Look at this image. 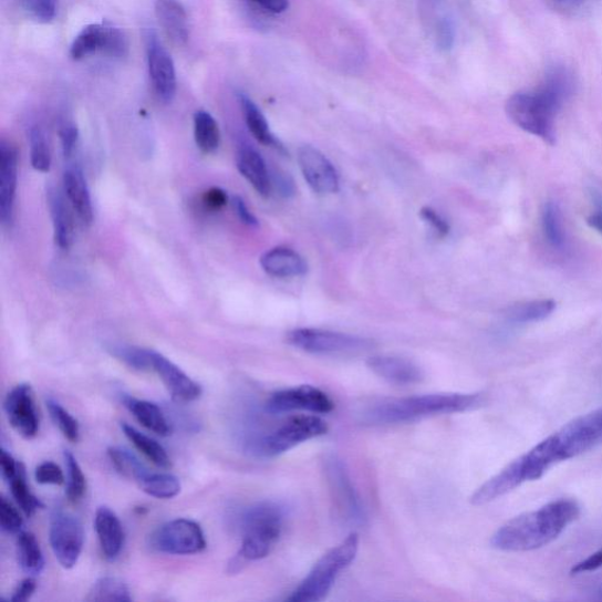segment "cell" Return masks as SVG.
<instances>
[{
    "label": "cell",
    "mask_w": 602,
    "mask_h": 602,
    "mask_svg": "<svg viewBox=\"0 0 602 602\" xmlns=\"http://www.w3.org/2000/svg\"><path fill=\"white\" fill-rule=\"evenodd\" d=\"M284 519V508L276 502H259L245 510L240 517L241 548L230 571L237 573L245 562L267 558L281 536Z\"/></svg>",
    "instance_id": "4"
},
{
    "label": "cell",
    "mask_w": 602,
    "mask_h": 602,
    "mask_svg": "<svg viewBox=\"0 0 602 602\" xmlns=\"http://www.w3.org/2000/svg\"><path fill=\"white\" fill-rule=\"evenodd\" d=\"M452 42H454V33H452L449 24L445 22L439 27L438 44L442 49L447 50L450 48Z\"/></svg>",
    "instance_id": "55"
},
{
    "label": "cell",
    "mask_w": 602,
    "mask_h": 602,
    "mask_svg": "<svg viewBox=\"0 0 602 602\" xmlns=\"http://www.w3.org/2000/svg\"><path fill=\"white\" fill-rule=\"evenodd\" d=\"M108 352L131 369L139 371L150 370V352L153 350L128 345H111Z\"/></svg>",
    "instance_id": "41"
},
{
    "label": "cell",
    "mask_w": 602,
    "mask_h": 602,
    "mask_svg": "<svg viewBox=\"0 0 602 602\" xmlns=\"http://www.w3.org/2000/svg\"><path fill=\"white\" fill-rule=\"evenodd\" d=\"M251 2L272 13H282L289 9V0H251Z\"/></svg>",
    "instance_id": "54"
},
{
    "label": "cell",
    "mask_w": 602,
    "mask_h": 602,
    "mask_svg": "<svg viewBox=\"0 0 602 602\" xmlns=\"http://www.w3.org/2000/svg\"><path fill=\"white\" fill-rule=\"evenodd\" d=\"M288 342L312 354H355L373 347L370 339L318 329H298L288 334Z\"/></svg>",
    "instance_id": "9"
},
{
    "label": "cell",
    "mask_w": 602,
    "mask_h": 602,
    "mask_svg": "<svg viewBox=\"0 0 602 602\" xmlns=\"http://www.w3.org/2000/svg\"><path fill=\"white\" fill-rule=\"evenodd\" d=\"M556 307V301L552 299L527 301V303L508 309L506 316L516 324L538 323L549 318L554 312Z\"/></svg>",
    "instance_id": "32"
},
{
    "label": "cell",
    "mask_w": 602,
    "mask_h": 602,
    "mask_svg": "<svg viewBox=\"0 0 602 602\" xmlns=\"http://www.w3.org/2000/svg\"><path fill=\"white\" fill-rule=\"evenodd\" d=\"M598 595L602 600V585L598 590Z\"/></svg>",
    "instance_id": "57"
},
{
    "label": "cell",
    "mask_w": 602,
    "mask_h": 602,
    "mask_svg": "<svg viewBox=\"0 0 602 602\" xmlns=\"http://www.w3.org/2000/svg\"><path fill=\"white\" fill-rule=\"evenodd\" d=\"M150 370L155 371L173 398L181 403H191L200 398L201 387L181 369L163 354L150 352Z\"/></svg>",
    "instance_id": "16"
},
{
    "label": "cell",
    "mask_w": 602,
    "mask_h": 602,
    "mask_svg": "<svg viewBox=\"0 0 602 602\" xmlns=\"http://www.w3.org/2000/svg\"><path fill=\"white\" fill-rule=\"evenodd\" d=\"M34 477L38 484L42 485H63L65 477L62 468L52 463L45 461L35 468Z\"/></svg>",
    "instance_id": "44"
},
{
    "label": "cell",
    "mask_w": 602,
    "mask_h": 602,
    "mask_svg": "<svg viewBox=\"0 0 602 602\" xmlns=\"http://www.w3.org/2000/svg\"><path fill=\"white\" fill-rule=\"evenodd\" d=\"M591 195L595 205V211L589 216L588 225L591 229L602 235V196L595 190H592Z\"/></svg>",
    "instance_id": "50"
},
{
    "label": "cell",
    "mask_w": 602,
    "mask_h": 602,
    "mask_svg": "<svg viewBox=\"0 0 602 602\" xmlns=\"http://www.w3.org/2000/svg\"><path fill=\"white\" fill-rule=\"evenodd\" d=\"M277 186L282 196L294 195V183L287 174H278Z\"/></svg>",
    "instance_id": "56"
},
{
    "label": "cell",
    "mask_w": 602,
    "mask_h": 602,
    "mask_svg": "<svg viewBox=\"0 0 602 602\" xmlns=\"http://www.w3.org/2000/svg\"><path fill=\"white\" fill-rule=\"evenodd\" d=\"M360 550V536L351 533L344 541L320 558L309 575L289 596L291 602H318L331 592L339 574L354 561Z\"/></svg>",
    "instance_id": "5"
},
{
    "label": "cell",
    "mask_w": 602,
    "mask_h": 602,
    "mask_svg": "<svg viewBox=\"0 0 602 602\" xmlns=\"http://www.w3.org/2000/svg\"><path fill=\"white\" fill-rule=\"evenodd\" d=\"M107 456L117 473L127 479L138 482L149 473L145 465L127 449L111 447Z\"/></svg>",
    "instance_id": "35"
},
{
    "label": "cell",
    "mask_w": 602,
    "mask_h": 602,
    "mask_svg": "<svg viewBox=\"0 0 602 602\" xmlns=\"http://www.w3.org/2000/svg\"><path fill=\"white\" fill-rule=\"evenodd\" d=\"M37 589V582L33 578L24 579L17 587L11 598L12 602H25L31 599Z\"/></svg>",
    "instance_id": "49"
},
{
    "label": "cell",
    "mask_w": 602,
    "mask_h": 602,
    "mask_svg": "<svg viewBox=\"0 0 602 602\" xmlns=\"http://www.w3.org/2000/svg\"><path fill=\"white\" fill-rule=\"evenodd\" d=\"M122 430L132 445L150 463L159 468H172V459H169L167 452L158 442L145 436L144 433L125 423L122 424Z\"/></svg>",
    "instance_id": "30"
},
{
    "label": "cell",
    "mask_w": 602,
    "mask_h": 602,
    "mask_svg": "<svg viewBox=\"0 0 602 602\" xmlns=\"http://www.w3.org/2000/svg\"><path fill=\"white\" fill-rule=\"evenodd\" d=\"M561 461H567L602 444V407L578 417L553 433Z\"/></svg>",
    "instance_id": "10"
},
{
    "label": "cell",
    "mask_w": 602,
    "mask_h": 602,
    "mask_svg": "<svg viewBox=\"0 0 602 602\" xmlns=\"http://www.w3.org/2000/svg\"><path fill=\"white\" fill-rule=\"evenodd\" d=\"M195 141L205 155L216 153L220 145V129L211 113L199 110L194 118Z\"/></svg>",
    "instance_id": "31"
},
{
    "label": "cell",
    "mask_w": 602,
    "mask_h": 602,
    "mask_svg": "<svg viewBox=\"0 0 602 602\" xmlns=\"http://www.w3.org/2000/svg\"><path fill=\"white\" fill-rule=\"evenodd\" d=\"M148 546L162 554L191 556L206 549V540L199 523L181 518L159 526L149 536Z\"/></svg>",
    "instance_id": "7"
},
{
    "label": "cell",
    "mask_w": 602,
    "mask_h": 602,
    "mask_svg": "<svg viewBox=\"0 0 602 602\" xmlns=\"http://www.w3.org/2000/svg\"><path fill=\"white\" fill-rule=\"evenodd\" d=\"M298 163L307 183L315 194L332 195L339 191V177L332 163L312 146L298 150Z\"/></svg>",
    "instance_id": "14"
},
{
    "label": "cell",
    "mask_w": 602,
    "mask_h": 602,
    "mask_svg": "<svg viewBox=\"0 0 602 602\" xmlns=\"http://www.w3.org/2000/svg\"><path fill=\"white\" fill-rule=\"evenodd\" d=\"M60 136L65 157H71L79 143V128L73 123H65L61 126Z\"/></svg>",
    "instance_id": "46"
},
{
    "label": "cell",
    "mask_w": 602,
    "mask_h": 602,
    "mask_svg": "<svg viewBox=\"0 0 602 602\" xmlns=\"http://www.w3.org/2000/svg\"><path fill=\"white\" fill-rule=\"evenodd\" d=\"M239 103L251 135L262 145L284 149V146L272 134L266 116L257 104L243 93L239 94Z\"/></svg>",
    "instance_id": "28"
},
{
    "label": "cell",
    "mask_w": 602,
    "mask_h": 602,
    "mask_svg": "<svg viewBox=\"0 0 602 602\" xmlns=\"http://www.w3.org/2000/svg\"><path fill=\"white\" fill-rule=\"evenodd\" d=\"M423 220L429 225V228L435 232L439 238H444L449 232L448 222L430 207H424L421 211Z\"/></svg>",
    "instance_id": "45"
},
{
    "label": "cell",
    "mask_w": 602,
    "mask_h": 602,
    "mask_svg": "<svg viewBox=\"0 0 602 602\" xmlns=\"http://www.w3.org/2000/svg\"><path fill=\"white\" fill-rule=\"evenodd\" d=\"M267 408L271 413L308 411L314 414H325L333 411L334 403L324 391L303 385L273 393L268 401Z\"/></svg>",
    "instance_id": "13"
},
{
    "label": "cell",
    "mask_w": 602,
    "mask_h": 602,
    "mask_svg": "<svg viewBox=\"0 0 602 602\" xmlns=\"http://www.w3.org/2000/svg\"><path fill=\"white\" fill-rule=\"evenodd\" d=\"M367 366L392 384L412 385L424 380L423 371L417 364L397 355H373L367 361Z\"/></svg>",
    "instance_id": "20"
},
{
    "label": "cell",
    "mask_w": 602,
    "mask_h": 602,
    "mask_svg": "<svg viewBox=\"0 0 602 602\" xmlns=\"http://www.w3.org/2000/svg\"><path fill=\"white\" fill-rule=\"evenodd\" d=\"M4 409L10 425L19 436L32 439L38 435L40 419H38L32 388L29 384L18 385L7 395Z\"/></svg>",
    "instance_id": "15"
},
{
    "label": "cell",
    "mask_w": 602,
    "mask_h": 602,
    "mask_svg": "<svg viewBox=\"0 0 602 602\" xmlns=\"http://www.w3.org/2000/svg\"><path fill=\"white\" fill-rule=\"evenodd\" d=\"M9 484L11 486V492L15 502L22 508V511L27 517L31 518L38 510H40V508L43 507L42 501L30 491V487L27 484L25 468L23 464H19L17 475L9 481Z\"/></svg>",
    "instance_id": "36"
},
{
    "label": "cell",
    "mask_w": 602,
    "mask_h": 602,
    "mask_svg": "<svg viewBox=\"0 0 602 602\" xmlns=\"http://www.w3.org/2000/svg\"><path fill=\"white\" fill-rule=\"evenodd\" d=\"M600 569H602V548L585 560H582L574 564L571 573L573 575H578L582 573L594 572Z\"/></svg>",
    "instance_id": "48"
},
{
    "label": "cell",
    "mask_w": 602,
    "mask_h": 602,
    "mask_svg": "<svg viewBox=\"0 0 602 602\" xmlns=\"http://www.w3.org/2000/svg\"><path fill=\"white\" fill-rule=\"evenodd\" d=\"M326 422L315 416H297L280 425L257 444L261 456L278 457L295 446L326 435Z\"/></svg>",
    "instance_id": "8"
},
{
    "label": "cell",
    "mask_w": 602,
    "mask_h": 602,
    "mask_svg": "<svg viewBox=\"0 0 602 602\" xmlns=\"http://www.w3.org/2000/svg\"><path fill=\"white\" fill-rule=\"evenodd\" d=\"M23 518L17 511V508L7 499H0V526L3 531L10 534H19L23 529Z\"/></svg>",
    "instance_id": "43"
},
{
    "label": "cell",
    "mask_w": 602,
    "mask_h": 602,
    "mask_svg": "<svg viewBox=\"0 0 602 602\" xmlns=\"http://www.w3.org/2000/svg\"><path fill=\"white\" fill-rule=\"evenodd\" d=\"M123 403L134 414L137 422L148 430L156 433L160 437L172 435V426H169L164 412L156 404L132 398L129 395H125Z\"/></svg>",
    "instance_id": "27"
},
{
    "label": "cell",
    "mask_w": 602,
    "mask_h": 602,
    "mask_svg": "<svg viewBox=\"0 0 602 602\" xmlns=\"http://www.w3.org/2000/svg\"><path fill=\"white\" fill-rule=\"evenodd\" d=\"M82 522L69 512L54 511L50 520L52 551L62 567L70 570L77 564L84 546Z\"/></svg>",
    "instance_id": "11"
},
{
    "label": "cell",
    "mask_w": 602,
    "mask_h": 602,
    "mask_svg": "<svg viewBox=\"0 0 602 602\" xmlns=\"http://www.w3.org/2000/svg\"><path fill=\"white\" fill-rule=\"evenodd\" d=\"M155 12L168 40L177 46H184L190 35L185 8L178 0H157Z\"/></svg>",
    "instance_id": "24"
},
{
    "label": "cell",
    "mask_w": 602,
    "mask_h": 602,
    "mask_svg": "<svg viewBox=\"0 0 602 602\" xmlns=\"http://www.w3.org/2000/svg\"><path fill=\"white\" fill-rule=\"evenodd\" d=\"M137 485L143 492L157 499H173L181 489L179 479L167 474L148 473Z\"/></svg>",
    "instance_id": "34"
},
{
    "label": "cell",
    "mask_w": 602,
    "mask_h": 602,
    "mask_svg": "<svg viewBox=\"0 0 602 602\" xmlns=\"http://www.w3.org/2000/svg\"><path fill=\"white\" fill-rule=\"evenodd\" d=\"M31 164L35 172L49 173L52 164L51 148L43 128L34 126L29 132Z\"/></svg>",
    "instance_id": "38"
},
{
    "label": "cell",
    "mask_w": 602,
    "mask_h": 602,
    "mask_svg": "<svg viewBox=\"0 0 602 602\" xmlns=\"http://www.w3.org/2000/svg\"><path fill=\"white\" fill-rule=\"evenodd\" d=\"M572 74L563 68L552 69L540 86L520 91L506 103V113L518 127L549 145L557 142L558 113L573 93Z\"/></svg>",
    "instance_id": "1"
},
{
    "label": "cell",
    "mask_w": 602,
    "mask_h": 602,
    "mask_svg": "<svg viewBox=\"0 0 602 602\" xmlns=\"http://www.w3.org/2000/svg\"><path fill=\"white\" fill-rule=\"evenodd\" d=\"M18 180L17 148L9 142L0 143V218L6 226L13 219Z\"/></svg>",
    "instance_id": "18"
},
{
    "label": "cell",
    "mask_w": 602,
    "mask_h": 602,
    "mask_svg": "<svg viewBox=\"0 0 602 602\" xmlns=\"http://www.w3.org/2000/svg\"><path fill=\"white\" fill-rule=\"evenodd\" d=\"M21 464V463H19ZM19 464L4 448L0 449V465H2L3 477L10 481L17 475Z\"/></svg>",
    "instance_id": "52"
},
{
    "label": "cell",
    "mask_w": 602,
    "mask_h": 602,
    "mask_svg": "<svg viewBox=\"0 0 602 602\" xmlns=\"http://www.w3.org/2000/svg\"><path fill=\"white\" fill-rule=\"evenodd\" d=\"M129 42L126 33L111 24H91L84 28L70 49L71 59L81 62L90 56L102 54L112 60H123L128 55Z\"/></svg>",
    "instance_id": "6"
},
{
    "label": "cell",
    "mask_w": 602,
    "mask_h": 602,
    "mask_svg": "<svg viewBox=\"0 0 602 602\" xmlns=\"http://www.w3.org/2000/svg\"><path fill=\"white\" fill-rule=\"evenodd\" d=\"M64 193L73 211L84 226L93 221V206L86 179L79 167L66 169L63 178Z\"/></svg>",
    "instance_id": "25"
},
{
    "label": "cell",
    "mask_w": 602,
    "mask_h": 602,
    "mask_svg": "<svg viewBox=\"0 0 602 602\" xmlns=\"http://www.w3.org/2000/svg\"><path fill=\"white\" fill-rule=\"evenodd\" d=\"M18 562L30 575H40L45 567L43 552L37 538L30 532H21L17 538Z\"/></svg>",
    "instance_id": "29"
},
{
    "label": "cell",
    "mask_w": 602,
    "mask_h": 602,
    "mask_svg": "<svg viewBox=\"0 0 602 602\" xmlns=\"http://www.w3.org/2000/svg\"><path fill=\"white\" fill-rule=\"evenodd\" d=\"M541 226L546 240L553 249L562 251L567 249L568 238L563 230L562 218L556 203L549 201L543 206Z\"/></svg>",
    "instance_id": "33"
},
{
    "label": "cell",
    "mask_w": 602,
    "mask_h": 602,
    "mask_svg": "<svg viewBox=\"0 0 602 602\" xmlns=\"http://www.w3.org/2000/svg\"><path fill=\"white\" fill-rule=\"evenodd\" d=\"M203 203L206 209L218 211L228 204V195L221 188L212 187L209 191L205 193Z\"/></svg>",
    "instance_id": "47"
},
{
    "label": "cell",
    "mask_w": 602,
    "mask_h": 602,
    "mask_svg": "<svg viewBox=\"0 0 602 602\" xmlns=\"http://www.w3.org/2000/svg\"><path fill=\"white\" fill-rule=\"evenodd\" d=\"M326 474L339 508L352 521H362L364 519L363 508L343 463L332 457L326 461Z\"/></svg>",
    "instance_id": "17"
},
{
    "label": "cell",
    "mask_w": 602,
    "mask_h": 602,
    "mask_svg": "<svg viewBox=\"0 0 602 602\" xmlns=\"http://www.w3.org/2000/svg\"><path fill=\"white\" fill-rule=\"evenodd\" d=\"M479 393H437L416 397L385 401L370 408L365 417L373 424H401L442 414L467 412L480 407Z\"/></svg>",
    "instance_id": "3"
},
{
    "label": "cell",
    "mask_w": 602,
    "mask_h": 602,
    "mask_svg": "<svg viewBox=\"0 0 602 602\" xmlns=\"http://www.w3.org/2000/svg\"><path fill=\"white\" fill-rule=\"evenodd\" d=\"M17 2L37 23H51L59 12V0H17Z\"/></svg>",
    "instance_id": "42"
},
{
    "label": "cell",
    "mask_w": 602,
    "mask_h": 602,
    "mask_svg": "<svg viewBox=\"0 0 602 602\" xmlns=\"http://www.w3.org/2000/svg\"><path fill=\"white\" fill-rule=\"evenodd\" d=\"M260 266L268 274L277 278H291L308 272L303 257L289 248H274L260 258Z\"/></svg>",
    "instance_id": "26"
},
{
    "label": "cell",
    "mask_w": 602,
    "mask_h": 602,
    "mask_svg": "<svg viewBox=\"0 0 602 602\" xmlns=\"http://www.w3.org/2000/svg\"><path fill=\"white\" fill-rule=\"evenodd\" d=\"M46 407L51 419L59 426L64 437L71 443H77L81 436L79 422L60 403L49 399Z\"/></svg>",
    "instance_id": "40"
},
{
    "label": "cell",
    "mask_w": 602,
    "mask_h": 602,
    "mask_svg": "<svg viewBox=\"0 0 602 602\" xmlns=\"http://www.w3.org/2000/svg\"><path fill=\"white\" fill-rule=\"evenodd\" d=\"M587 0H549L551 8L563 14H571L579 11Z\"/></svg>",
    "instance_id": "51"
},
{
    "label": "cell",
    "mask_w": 602,
    "mask_h": 602,
    "mask_svg": "<svg viewBox=\"0 0 602 602\" xmlns=\"http://www.w3.org/2000/svg\"><path fill=\"white\" fill-rule=\"evenodd\" d=\"M233 206L236 214L238 215L239 219L249 226H258V220L253 216V214L250 211L247 203H245L240 197L233 198Z\"/></svg>",
    "instance_id": "53"
},
{
    "label": "cell",
    "mask_w": 602,
    "mask_h": 602,
    "mask_svg": "<svg viewBox=\"0 0 602 602\" xmlns=\"http://www.w3.org/2000/svg\"><path fill=\"white\" fill-rule=\"evenodd\" d=\"M580 516V506L559 499L507 521L494 534L491 544L504 552H530L553 542Z\"/></svg>",
    "instance_id": "2"
},
{
    "label": "cell",
    "mask_w": 602,
    "mask_h": 602,
    "mask_svg": "<svg viewBox=\"0 0 602 602\" xmlns=\"http://www.w3.org/2000/svg\"><path fill=\"white\" fill-rule=\"evenodd\" d=\"M89 601H131L126 583L112 577L101 578L94 583L87 596Z\"/></svg>",
    "instance_id": "37"
},
{
    "label": "cell",
    "mask_w": 602,
    "mask_h": 602,
    "mask_svg": "<svg viewBox=\"0 0 602 602\" xmlns=\"http://www.w3.org/2000/svg\"><path fill=\"white\" fill-rule=\"evenodd\" d=\"M526 482L525 469L521 457L508 464L500 473L481 485L470 497L475 506L492 502L507 494H510Z\"/></svg>",
    "instance_id": "19"
},
{
    "label": "cell",
    "mask_w": 602,
    "mask_h": 602,
    "mask_svg": "<svg viewBox=\"0 0 602 602\" xmlns=\"http://www.w3.org/2000/svg\"><path fill=\"white\" fill-rule=\"evenodd\" d=\"M48 203L53 225L54 240L63 250L72 247L74 241V218L73 209L68 199L50 187L48 191Z\"/></svg>",
    "instance_id": "22"
},
{
    "label": "cell",
    "mask_w": 602,
    "mask_h": 602,
    "mask_svg": "<svg viewBox=\"0 0 602 602\" xmlns=\"http://www.w3.org/2000/svg\"><path fill=\"white\" fill-rule=\"evenodd\" d=\"M237 167L261 197L271 195L273 181L269 167L256 149L249 146L241 147L237 155Z\"/></svg>",
    "instance_id": "23"
},
{
    "label": "cell",
    "mask_w": 602,
    "mask_h": 602,
    "mask_svg": "<svg viewBox=\"0 0 602 602\" xmlns=\"http://www.w3.org/2000/svg\"><path fill=\"white\" fill-rule=\"evenodd\" d=\"M102 552L106 560H116L124 546V530L117 515L108 507H100L94 518Z\"/></svg>",
    "instance_id": "21"
},
{
    "label": "cell",
    "mask_w": 602,
    "mask_h": 602,
    "mask_svg": "<svg viewBox=\"0 0 602 602\" xmlns=\"http://www.w3.org/2000/svg\"><path fill=\"white\" fill-rule=\"evenodd\" d=\"M64 459L68 469L66 497L70 502L77 504L86 492V479L81 465L71 452H65Z\"/></svg>",
    "instance_id": "39"
},
{
    "label": "cell",
    "mask_w": 602,
    "mask_h": 602,
    "mask_svg": "<svg viewBox=\"0 0 602 602\" xmlns=\"http://www.w3.org/2000/svg\"><path fill=\"white\" fill-rule=\"evenodd\" d=\"M147 66L156 97L164 104L172 103L177 92L175 62L155 34H149L147 41Z\"/></svg>",
    "instance_id": "12"
}]
</instances>
